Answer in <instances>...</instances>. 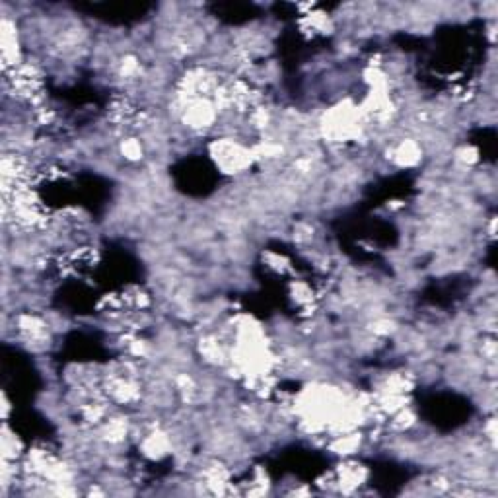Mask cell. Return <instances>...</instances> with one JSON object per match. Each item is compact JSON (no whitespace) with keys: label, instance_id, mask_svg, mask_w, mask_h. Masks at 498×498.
I'll return each mask as SVG.
<instances>
[{"label":"cell","instance_id":"1","mask_svg":"<svg viewBox=\"0 0 498 498\" xmlns=\"http://www.w3.org/2000/svg\"><path fill=\"white\" fill-rule=\"evenodd\" d=\"M208 150H210V160L226 176L246 174L255 162L253 148L246 146L239 138H234V136H220L210 142Z\"/></svg>","mask_w":498,"mask_h":498},{"label":"cell","instance_id":"3","mask_svg":"<svg viewBox=\"0 0 498 498\" xmlns=\"http://www.w3.org/2000/svg\"><path fill=\"white\" fill-rule=\"evenodd\" d=\"M117 150H119V154L123 156L129 164H136V162L145 160L146 156V146L142 142V138H138V136H124V138H121Z\"/></svg>","mask_w":498,"mask_h":498},{"label":"cell","instance_id":"2","mask_svg":"<svg viewBox=\"0 0 498 498\" xmlns=\"http://www.w3.org/2000/svg\"><path fill=\"white\" fill-rule=\"evenodd\" d=\"M24 456H26V446H24L21 438L4 423L2 426V459L21 461Z\"/></svg>","mask_w":498,"mask_h":498},{"label":"cell","instance_id":"5","mask_svg":"<svg viewBox=\"0 0 498 498\" xmlns=\"http://www.w3.org/2000/svg\"><path fill=\"white\" fill-rule=\"evenodd\" d=\"M12 413V403L10 399H8V395L6 391H2V418H4V423L8 421V416Z\"/></svg>","mask_w":498,"mask_h":498},{"label":"cell","instance_id":"4","mask_svg":"<svg viewBox=\"0 0 498 498\" xmlns=\"http://www.w3.org/2000/svg\"><path fill=\"white\" fill-rule=\"evenodd\" d=\"M290 296H292V300L296 302L300 308H304V306H310V304L315 302V292H313V288H311L306 280H292Z\"/></svg>","mask_w":498,"mask_h":498}]
</instances>
